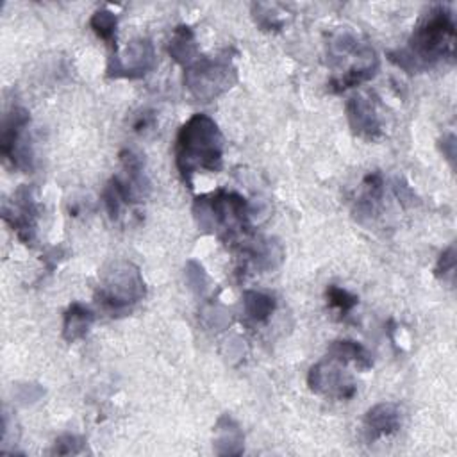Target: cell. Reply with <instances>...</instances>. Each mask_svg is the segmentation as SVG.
<instances>
[{
	"label": "cell",
	"mask_w": 457,
	"mask_h": 457,
	"mask_svg": "<svg viewBox=\"0 0 457 457\" xmlns=\"http://www.w3.org/2000/svg\"><path fill=\"white\" fill-rule=\"evenodd\" d=\"M236 80V66L227 57H198L184 73L186 87L202 102L214 100L230 89Z\"/></svg>",
	"instance_id": "cell-3"
},
{
	"label": "cell",
	"mask_w": 457,
	"mask_h": 457,
	"mask_svg": "<svg viewBox=\"0 0 457 457\" xmlns=\"http://www.w3.org/2000/svg\"><path fill=\"white\" fill-rule=\"evenodd\" d=\"M175 162L184 182L193 187V173L218 171L223 162V136L214 120L205 114L191 116L179 130Z\"/></svg>",
	"instance_id": "cell-1"
},
{
	"label": "cell",
	"mask_w": 457,
	"mask_h": 457,
	"mask_svg": "<svg viewBox=\"0 0 457 457\" xmlns=\"http://www.w3.org/2000/svg\"><path fill=\"white\" fill-rule=\"evenodd\" d=\"M93 320H95V314L91 312L89 307H86L79 302H73L64 312L62 337L68 343H75V341L82 339L87 334Z\"/></svg>",
	"instance_id": "cell-12"
},
{
	"label": "cell",
	"mask_w": 457,
	"mask_h": 457,
	"mask_svg": "<svg viewBox=\"0 0 457 457\" xmlns=\"http://www.w3.org/2000/svg\"><path fill=\"white\" fill-rule=\"evenodd\" d=\"M345 364L327 357L325 361L314 364L309 370L307 384L309 387L325 396H332L337 400H348L355 395V382L345 371Z\"/></svg>",
	"instance_id": "cell-6"
},
{
	"label": "cell",
	"mask_w": 457,
	"mask_h": 457,
	"mask_svg": "<svg viewBox=\"0 0 457 457\" xmlns=\"http://www.w3.org/2000/svg\"><path fill=\"white\" fill-rule=\"evenodd\" d=\"M168 52L170 55L182 66H191L200 55H198V48H196V41H195V34L191 30V27L187 25H179L173 30V36L170 39L168 45Z\"/></svg>",
	"instance_id": "cell-13"
},
{
	"label": "cell",
	"mask_w": 457,
	"mask_h": 457,
	"mask_svg": "<svg viewBox=\"0 0 457 457\" xmlns=\"http://www.w3.org/2000/svg\"><path fill=\"white\" fill-rule=\"evenodd\" d=\"M327 357L341 362V364H353L359 370H370L373 366V359L370 355V352L350 339H339V341H332L328 345L327 350Z\"/></svg>",
	"instance_id": "cell-11"
},
{
	"label": "cell",
	"mask_w": 457,
	"mask_h": 457,
	"mask_svg": "<svg viewBox=\"0 0 457 457\" xmlns=\"http://www.w3.org/2000/svg\"><path fill=\"white\" fill-rule=\"evenodd\" d=\"M155 66V52L154 45L148 39H134L127 45V48L120 54L118 50L111 54L107 62L109 77H127L139 79L146 75Z\"/></svg>",
	"instance_id": "cell-7"
},
{
	"label": "cell",
	"mask_w": 457,
	"mask_h": 457,
	"mask_svg": "<svg viewBox=\"0 0 457 457\" xmlns=\"http://www.w3.org/2000/svg\"><path fill=\"white\" fill-rule=\"evenodd\" d=\"M278 9H280L278 4H253L252 12L255 18V23H259V27L266 30L280 29L284 25V18H282L284 12Z\"/></svg>",
	"instance_id": "cell-16"
},
{
	"label": "cell",
	"mask_w": 457,
	"mask_h": 457,
	"mask_svg": "<svg viewBox=\"0 0 457 457\" xmlns=\"http://www.w3.org/2000/svg\"><path fill=\"white\" fill-rule=\"evenodd\" d=\"M346 116L352 130L364 137V139H375L380 136V116L377 112L375 98L370 95H357L352 96L346 104Z\"/></svg>",
	"instance_id": "cell-9"
},
{
	"label": "cell",
	"mask_w": 457,
	"mask_h": 457,
	"mask_svg": "<svg viewBox=\"0 0 457 457\" xmlns=\"http://www.w3.org/2000/svg\"><path fill=\"white\" fill-rule=\"evenodd\" d=\"M145 296V282L139 270L127 261L114 262L104 275L100 302L111 311H125Z\"/></svg>",
	"instance_id": "cell-4"
},
{
	"label": "cell",
	"mask_w": 457,
	"mask_h": 457,
	"mask_svg": "<svg viewBox=\"0 0 457 457\" xmlns=\"http://www.w3.org/2000/svg\"><path fill=\"white\" fill-rule=\"evenodd\" d=\"M400 428V409L395 403L382 402L373 405L364 416V430L370 441L389 436Z\"/></svg>",
	"instance_id": "cell-10"
},
{
	"label": "cell",
	"mask_w": 457,
	"mask_h": 457,
	"mask_svg": "<svg viewBox=\"0 0 457 457\" xmlns=\"http://www.w3.org/2000/svg\"><path fill=\"white\" fill-rule=\"evenodd\" d=\"M89 25H91V29L95 30V34L98 37H102L105 43L112 45L114 50H118L116 48V25H118V20H116L114 12H111L107 9H100V11H96L91 16Z\"/></svg>",
	"instance_id": "cell-15"
},
{
	"label": "cell",
	"mask_w": 457,
	"mask_h": 457,
	"mask_svg": "<svg viewBox=\"0 0 457 457\" xmlns=\"http://www.w3.org/2000/svg\"><path fill=\"white\" fill-rule=\"evenodd\" d=\"M29 121H30V116L23 107H12L5 114L4 127H2V137H0L2 155L7 161H11L14 168H20V170L32 168V154L29 148V137H27Z\"/></svg>",
	"instance_id": "cell-5"
},
{
	"label": "cell",
	"mask_w": 457,
	"mask_h": 457,
	"mask_svg": "<svg viewBox=\"0 0 457 457\" xmlns=\"http://www.w3.org/2000/svg\"><path fill=\"white\" fill-rule=\"evenodd\" d=\"M82 446V439L71 434H64L55 441L54 453H79Z\"/></svg>",
	"instance_id": "cell-18"
},
{
	"label": "cell",
	"mask_w": 457,
	"mask_h": 457,
	"mask_svg": "<svg viewBox=\"0 0 457 457\" xmlns=\"http://www.w3.org/2000/svg\"><path fill=\"white\" fill-rule=\"evenodd\" d=\"M4 220L16 230V236L23 243H32L37 227V204L29 186H21L14 191L12 200L4 204Z\"/></svg>",
	"instance_id": "cell-8"
},
{
	"label": "cell",
	"mask_w": 457,
	"mask_h": 457,
	"mask_svg": "<svg viewBox=\"0 0 457 457\" xmlns=\"http://www.w3.org/2000/svg\"><path fill=\"white\" fill-rule=\"evenodd\" d=\"M245 314L253 321H264L275 309V300L259 291H246L243 296Z\"/></svg>",
	"instance_id": "cell-14"
},
{
	"label": "cell",
	"mask_w": 457,
	"mask_h": 457,
	"mask_svg": "<svg viewBox=\"0 0 457 457\" xmlns=\"http://www.w3.org/2000/svg\"><path fill=\"white\" fill-rule=\"evenodd\" d=\"M455 21L446 5H436L420 20L409 39L407 50L395 61L403 70H421L453 55Z\"/></svg>",
	"instance_id": "cell-2"
},
{
	"label": "cell",
	"mask_w": 457,
	"mask_h": 457,
	"mask_svg": "<svg viewBox=\"0 0 457 457\" xmlns=\"http://www.w3.org/2000/svg\"><path fill=\"white\" fill-rule=\"evenodd\" d=\"M327 300L332 307L339 309L341 312H348L357 305V296L348 293L343 287H337V286H328L327 287Z\"/></svg>",
	"instance_id": "cell-17"
},
{
	"label": "cell",
	"mask_w": 457,
	"mask_h": 457,
	"mask_svg": "<svg viewBox=\"0 0 457 457\" xmlns=\"http://www.w3.org/2000/svg\"><path fill=\"white\" fill-rule=\"evenodd\" d=\"M453 255H455L453 246H450L445 253H441V257L437 261V266H436L437 275L443 273V277H445V273H453V268H455V257Z\"/></svg>",
	"instance_id": "cell-19"
}]
</instances>
